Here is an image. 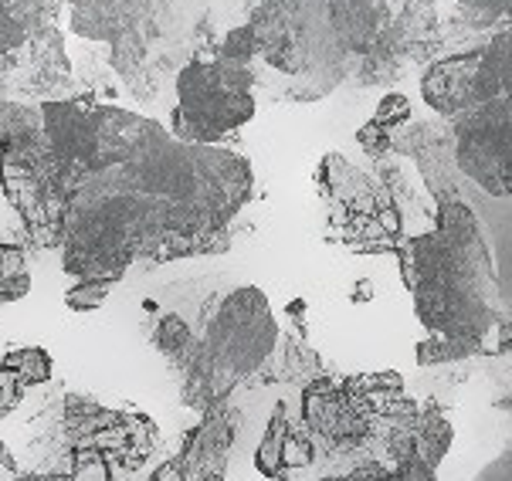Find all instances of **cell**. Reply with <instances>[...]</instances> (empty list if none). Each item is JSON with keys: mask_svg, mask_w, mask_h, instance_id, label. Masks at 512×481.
I'll return each instance as SVG.
<instances>
[{"mask_svg": "<svg viewBox=\"0 0 512 481\" xmlns=\"http://www.w3.org/2000/svg\"><path fill=\"white\" fill-rule=\"evenodd\" d=\"M58 187L65 275L123 282L140 261L228 251L255 173L224 146L180 143L160 122L99 102V143Z\"/></svg>", "mask_w": 512, "mask_h": 481, "instance_id": "6da1fadb", "label": "cell"}, {"mask_svg": "<svg viewBox=\"0 0 512 481\" xmlns=\"http://www.w3.org/2000/svg\"><path fill=\"white\" fill-rule=\"evenodd\" d=\"M160 441L153 417L106 407L89 393H62L31 421V471L72 481H126Z\"/></svg>", "mask_w": 512, "mask_h": 481, "instance_id": "7a4b0ae2", "label": "cell"}, {"mask_svg": "<svg viewBox=\"0 0 512 481\" xmlns=\"http://www.w3.org/2000/svg\"><path fill=\"white\" fill-rule=\"evenodd\" d=\"M194 332V353L177 380L184 407L197 414L231 400L241 383L255 380L282 336L268 295L255 285L224 292L218 302L207 305Z\"/></svg>", "mask_w": 512, "mask_h": 481, "instance_id": "3957f363", "label": "cell"}, {"mask_svg": "<svg viewBox=\"0 0 512 481\" xmlns=\"http://www.w3.org/2000/svg\"><path fill=\"white\" fill-rule=\"evenodd\" d=\"M68 28L109 45V65L140 102H153L177 68V31L167 0H78Z\"/></svg>", "mask_w": 512, "mask_h": 481, "instance_id": "277c9868", "label": "cell"}, {"mask_svg": "<svg viewBox=\"0 0 512 481\" xmlns=\"http://www.w3.org/2000/svg\"><path fill=\"white\" fill-rule=\"evenodd\" d=\"M0 187L21 217L24 231L41 248L62 244V190L48 150L41 109L0 99Z\"/></svg>", "mask_w": 512, "mask_h": 481, "instance_id": "5b68a950", "label": "cell"}, {"mask_svg": "<svg viewBox=\"0 0 512 481\" xmlns=\"http://www.w3.org/2000/svg\"><path fill=\"white\" fill-rule=\"evenodd\" d=\"M177 106H173L170 133L190 146H218L255 119V72L221 58L214 48L190 55L173 75Z\"/></svg>", "mask_w": 512, "mask_h": 481, "instance_id": "8992f818", "label": "cell"}, {"mask_svg": "<svg viewBox=\"0 0 512 481\" xmlns=\"http://www.w3.org/2000/svg\"><path fill=\"white\" fill-rule=\"evenodd\" d=\"M333 241L360 255H387L407 238L404 214L380 173H363L340 153H326L316 170Z\"/></svg>", "mask_w": 512, "mask_h": 481, "instance_id": "52a82bcc", "label": "cell"}, {"mask_svg": "<svg viewBox=\"0 0 512 481\" xmlns=\"http://www.w3.org/2000/svg\"><path fill=\"white\" fill-rule=\"evenodd\" d=\"M299 421L319 454L350 458V454L367 451L370 458V444L377 434V407L363 390L360 373H323L309 380L299 397Z\"/></svg>", "mask_w": 512, "mask_h": 481, "instance_id": "ba28073f", "label": "cell"}, {"mask_svg": "<svg viewBox=\"0 0 512 481\" xmlns=\"http://www.w3.org/2000/svg\"><path fill=\"white\" fill-rule=\"evenodd\" d=\"M448 126L458 173L479 183L485 194L512 197V102H485Z\"/></svg>", "mask_w": 512, "mask_h": 481, "instance_id": "9c48e42d", "label": "cell"}, {"mask_svg": "<svg viewBox=\"0 0 512 481\" xmlns=\"http://www.w3.org/2000/svg\"><path fill=\"white\" fill-rule=\"evenodd\" d=\"M72 61L65 55V38L58 24L31 34L21 48L0 58V99L45 106L72 99Z\"/></svg>", "mask_w": 512, "mask_h": 481, "instance_id": "30bf717a", "label": "cell"}, {"mask_svg": "<svg viewBox=\"0 0 512 481\" xmlns=\"http://www.w3.org/2000/svg\"><path fill=\"white\" fill-rule=\"evenodd\" d=\"M421 95L445 122L462 119L465 112L499 99L496 85H492L489 72H485L482 48H468L458 51V55L431 61L421 78Z\"/></svg>", "mask_w": 512, "mask_h": 481, "instance_id": "8fae6325", "label": "cell"}, {"mask_svg": "<svg viewBox=\"0 0 512 481\" xmlns=\"http://www.w3.org/2000/svg\"><path fill=\"white\" fill-rule=\"evenodd\" d=\"M238 434H241V410L231 400L214 404L187 431L184 444H180V454L173 461L180 465L187 481H224L231 468Z\"/></svg>", "mask_w": 512, "mask_h": 481, "instance_id": "7c38bea8", "label": "cell"}, {"mask_svg": "<svg viewBox=\"0 0 512 481\" xmlns=\"http://www.w3.org/2000/svg\"><path fill=\"white\" fill-rule=\"evenodd\" d=\"M414 156L424 180V190L431 194V204H451L462 200V173L455 166L451 153V126L445 119L428 122H407L401 133L394 136V156Z\"/></svg>", "mask_w": 512, "mask_h": 481, "instance_id": "4fadbf2b", "label": "cell"}, {"mask_svg": "<svg viewBox=\"0 0 512 481\" xmlns=\"http://www.w3.org/2000/svg\"><path fill=\"white\" fill-rule=\"evenodd\" d=\"M319 451L299 421V410L289 404H275L272 417L265 424V434L255 451V468L272 481H295L302 471L316 465Z\"/></svg>", "mask_w": 512, "mask_h": 481, "instance_id": "5bb4252c", "label": "cell"}, {"mask_svg": "<svg viewBox=\"0 0 512 481\" xmlns=\"http://www.w3.org/2000/svg\"><path fill=\"white\" fill-rule=\"evenodd\" d=\"M384 45L404 65H411V61H438V51L445 48V28L438 21L435 0H404L390 17Z\"/></svg>", "mask_w": 512, "mask_h": 481, "instance_id": "9a60e30c", "label": "cell"}, {"mask_svg": "<svg viewBox=\"0 0 512 481\" xmlns=\"http://www.w3.org/2000/svg\"><path fill=\"white\" fill-rule=\"evenodd\" d=\"M62 0H0V58L55 24Z\"/></svg>", "mask_w": 512, "mask_h": 481, "instance_id": "2e32d148", "label": "cell"}, {"mask_svg": "<svg viewBox=\"0 0 512 481\" xmlns=\"http://www.w3.org/2000/svg\"><path fill=\"white\" fill-rule=\"evenodd\" d=\"M323 373V360L316 356V349L306 346V339L279 336L275 353L268 356V363L258 370L251 383H299V387H306L309 380H316Z\"/></svg>", "mask_w": 512, "mask_h": 481, "instance_id": "e0dca14e", "label": "cell"}, {"mask_svg": "<svg viewBox=\"0 0 512 481\" xmlns=\"http://www.w3.org/2000/svg\"><path fill=\"white\" fill-rule=\"evenodd\" d=\"M51 373H55V360L45 346H17L0 356V380H11L24 393L48 383Z\"/></svg>", "mask_w": 512, "mask_h": 481, "instance_id": "ac0fdd59", "label": "cell"}, {"mask_svg": "<svg viewBox=\"0 0 512 481\" xmlns=\"http://www.w3.org/2000/svg\"><path fill=\"white\" fill-rule=\"evenodd\" d=\"M28 292H31V271H28L24 244L0 238V305L21 302Z\"/></svg>", "mask_w": 512, "mask_h": 481, "instance_id": "d6986e66", "label": "cell"}, {"mask_svg": "<svg viewBox=\"0 0 512 481\" xmlns=\"http://www.w3.org/2000/svg\"><path fill=\"white\" fill-rule=\"evenodd\" d=\"M482 55H485V72H489L492 85H496V95L512 102V28L492 34L489 45H482Z\"/></svg>", "mask_w": 512, "mask_h": 481, "instance_id": "ffe728a7", "label": "cell"}, {"mask_svg": "<svg viewBox=\"0 0 512 481\" xmlns=\"http://www.w3.org/2000/svg\"><path fill=\"white\" fill-rule=\"evenodd\" d=\"M512 0H458L455 17H451V31H485L499 24Z\"/></svg>", "mask_w": 512, "mask_h": 481, "instance_id": "44dd1931", "label": "cell"}, {"mask_svg": "<svg viewBox=\"0 0 512 481\" xmlns=\"http://www.w3.org/2000/svg\"><path fill=\"white\" fill-rule=\"evenodd\" d=\"M482 353L479 339H451V336H435L431 332L424 343H418V363L421 366H441V363H458L468 356Z\"/></svg>", "mask_w": 512, "mask_h": 481, "instance_id": "7402d4cb", "label": "cell"}, {"mask_svg": "<svg viewBox=\"0 0 512 481\" xmlns=\"http://www.w3.org/2000/svg\"><path fill=\"white\" fill-rule=\"evenodd\" d=\"M116 285L119 282H109V278H75V285L65 292V305L72 312H95Z\"/></svg>", "mask_w": 512, "mask_h": 481, "instance_id": "603a6c76", "label": "cell"}, {"mask_svg": "<svg viewBox=\"0 0 512 481\" xmlns=\"http://www.w3.org/2000/svg\"><path fill=\"white\" fill-rule=\"evenodd\" d=\"M373 122H377V126H384V129H390V133L397 136L407 126V122H411V102H407L401 92L384 95V99H380V106H377V112H373Z\"/></svg>", "mask_w": 512, "mask_h": 481, "instance_id": "cb8c5ba5", "label": "cell"}, {"mask_svg": "<svg viewBox=\"0 0 512 481\" xmlns=\"http://www.w3.org/2000/svg\"><path fill=\"white\" fill-rule=\"evenodd\" d=\"M21 400H24L21 387H14L11 380H0V421H7V417H11L17 407H21Z\"/></svg>", "mask_w": 512, "mask_h": 481, "instance_id": "d4e9b609", "label": "cell"}, {"mask_svg": "<svg viewBox=\"0 0 512 481\" xmlns=\"http://www.w3.org/2000/svg\"><path fill=\"white\" fill-rule=\"evenodd\" d=\"M492 332H496V353H512V319L502 316Z\"/></svg>", "mask_w": 512, "mask_h": 481, "instance_id": "484cf974", "label": "cell"}, {"mask_svg": "<svg viewBox=\"0 0 512 481\" xmlns=\"http://www.w3.org/2000/svg\"><path fill=\"white\" fill-rule=\"evenodd\" d=\"M146 481H187L184 475L177 471V465H170V461H163V465H156L153 471H150V478Z\"/></svg>", "mask_w": 512, "mask_h": 481, "instance_id": "4316f807", "label": "cell"}, {"mask_svg": "<svg viewBox=\"0 0 512 481\" xmlns=\"http://www.w3.org/2000/svg\"><path fill=\"white\" fill-rule=\"evenodd\" d=\"M7 481H72L68 475H48V471H17L14 478Z\"/></svg>", "mask_w": 512, "mask_h": 481, "instance_id": "83f0119b", "label": "cell"}, {"mask_svg": "<svg viewBox=\"0 0 512 481\" xmlns=\"http://www.w3.org/2000/svg\"><path fill=\"white\" fill-rule=\"evenodd\" d=\"M502 21H506V28H512V7L506 11V17H502Z\"/></svg>", "mask_w": 512, "mask_h": 481, "instance_id": "f1b7e54d", "label": "cell"}, {"mask_svg": "<svg viewBox=\"0 0 512 481\" xmlns=\"http://www.w3.org/2000/svg\"><path fill=\"white\" fill-rule=\"evenodd\" d=\"M506 407H512V397H509V404H506Z\"/></svg>", "mask_w": 512, "mask_h": 481, "instance_id": "f546056e", "label": "cell"}]
</instances>
